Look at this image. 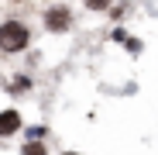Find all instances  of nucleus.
<instances>
[{"mask_svg": "<svg viewBox=\"0 0 158 155\" xmlns=\"http://www.w3.org/2000/svg\"><path fill=\"white\" fill-rule=\"evenodd\" d=\"M31 41V31L28 24L17 21V17H7L4 24H0V52H7V55H17V52H24Z\"/></svg>", "mask_w": 158, "mask_h": 155, "instance_id": "f257e3e1", "label": "nucleus"}, {"mask_svg": "<svg viewBox=\"0 0 158 155\" xmlns=\"http://www.w3.org/2000/svg\"><path fill=\"white\" fill-rule=\"evenodd\" d=\"M45 28H48L52 35H65V31H72V11H69L65 4L48 7V11H45Z\"/></svg>", "mask_w": 158, "mask_h": 155, "instance_id": "f03ea898", "label": "nucleus"}, {"mask_svg": "<svg viewBox=\"0 0 158 155\" xmlns=\"http://www.w3.org/2000/svg\"><path fill=\"white\" fill-rule=\"evenodd\" d=\"M21 131V114L17 110H0V135H14Z\"/></svg>", "mask_w": 158, "mask_h": 155, "instance_id": "7ed1b4c3", "label": "nucleus"}, {"mask_svg": "<svg viewBox=\"0 0 158 155\" xmlns=\"http://www.w3.org/2000/svg\"><path fill=\"white\" fill-rule=\"evenodd\" d=\"M21 155H45V145H38V141H28Z\"/></svg>", "mask_w": 158, "mask_h": 155, "instance_id": "20e7f679", "label": "nucleus"}, {"mask_svg": "<svg viewBox=\"0 0 158 155\" xmlns=\"http://www.w3.org/2000/svg\"><path fill=\"white\" fill-rule=\"evenodd\" d=\"M110 4H114V0H86V7H89V11H107Z\"/></svg>", "mask_w": 158, "mask_h": 155, "instance_id": "39448f33", "label": "nucleus"}, {"mask_svg": "<svg viewBox=\"0 0 158 155\" xmlns=\"http://www.w3.org/2000/svg\"><path fill=\"white\" fill-rule=\"evenodd\" d=\"M65 155H76V152H65Z\"/></svg>", "mask_w": 158, "mask_h": 155, "instance_id": "423d86ee", "label": "nucleus"}]
</instances>
